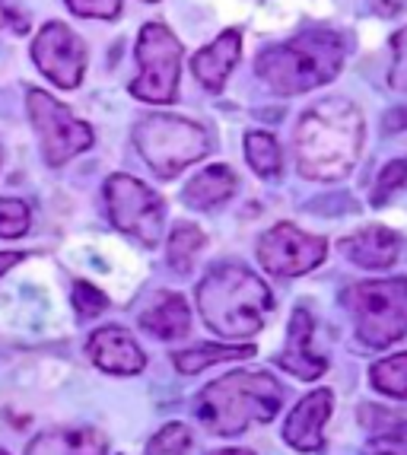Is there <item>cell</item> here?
I'll return each instance as SVG.
<instances>
[{
  "instance_id": "484cf974",
  "label": "cell",
  "mask_w": 407,
  "mask_h": 455,
  "mask_svg": "<svg viewBox=\"0 0 407 455\" xmlns=\"http://www.w3.org/2000/svg\"><path fill=\"white\" fill-rule=\"evenodd\" d=\"M407 185V156L404 160H395L379 172L376 179V188H372V204L382 207L388 197H395L401 188Z\"/></svg>"
},
{
  "instance_id": "7c38bea8",
  "label": "cell",
  "mask_w": 407,
  "mask_h": 455,
  "mask_svg": "<svg viewBox=\"0 0 407 455\" xmlns=\"http://www.w3.org/2000/svg\"><path fill=\"white\" fill-rule=\"evenodd\" d=\"M334 408V395L328 388H318V392H309L290 411L287 424H283V440L290 443L299 452H318L324 446V424L331 418Z\"/></svg>"
},
{
  "instance_id": "ac0fdd59",
  "label": "cell",
  "mask_w": 407,
  "mask_h": 455,
  "mask_svg": "<svg viewBox=\"0 0 407 455\" xmlns=\"http://www.w3.org/2000/svg\"><path fill=\"white\" fill-rule=\"evenodd\" d=\"M235 188H239L235 172L229 166H223V163H217V166H207L204 172H197L195 179L185 185L181 201L188 207H195V211H213L217 204L229 201V197L235 195Z\"/></svg>"
},
{
  "instance_id": "4fadbf2b",
  "label": "cell",
  "mask_w": 407,
  "mask_h": 455,
  "mask_svg": "<svg viewBox=\"0 0 407 455\" xmlns=\"http://www.w3.org/2000/svg\"><path fill=\"white\" fill-rule=\"evenodd\" d=\"M86 354H90V360L99 370L112 372V376H137L147 366L140 344L118 325L99 328L90 341H86Z\"/></svg>"
},
{
  "instance_id": "44dd1931",
  "label": "cell",
  "mask_w": 407,
  "mask_h": 455,
  "mask_svg": "<svg viewBox=\"0 0 407 455\" xmlns=\"http://www.w3.org/2000/svg\"><path fill=\"white\" fill-rule=\"evenodd\" d=\"M245 160L255 169L261 179H277L280 169H283V156H280V147L267 131H249L245 134Z\"/></svg>"
},
{
  "instance_id": "ffe728a7",
  "label": "cell",
  "mask_w": 407,
  "mask_h": 455,
  "mask_svg": "<svg viewBox=\"0 0 407 455\" xmlns=\"http://www.w3.org/2000/svg\"><path fill=\"white\" fill-rule=\"evenodd\" d=\"M255 357V347L251 344H239V347H227V344H207V347H191L175 354V370L185 372V376H195V372L207 370V366L227 363V360H245Z\"/></svg>"
},
{
  "instance_id": "e575fe53",
  "label": "cell",
  "mask_w": 407,
  "mask_h": 455,
  "mask_svg": "<svg viewBox=\"0 0 407 455\" xmlns=\"http://www.w3.org/2000/svg\"><path fill=\"white\" fill-rule=\"evenodd\" d=\"M0 163H4V147H0Z\"/></svg>"
},
{
  "instance_id": "d4e9b609",
  "label": "cell",
  "mask_w": 407,
  "mask_h": 455,
  "mask_svg": "<svg viewBox=\"0 0 407 455\" xmlns=\"http://www.w3.org/2000/svg\"><path fill=\"white\" fill-rule=\"evenodd\" d=\"M191 446V433L185 424H166L147 443V455H181Z\"/></svg>"
},
{
  "instance_id": "30bf717a",
  "label": "cell",
  "mask_w": 407,
  "mask_h": 455,
  "mask_svg": "<svg viewBox=\"0 0 407 455\" xmlns=\"http://www.w3.org/2000/svg\"><path fill=\"white\" fill-rule=\"evenodd\" d=\"M328 243L322 235L302 233L293 223H277L258 239V261L274 277H299L324 261Z\"/></svg>"
},
{
  "instance_id": "cb8c5ba5",
  "label": "cell",
  "mask_w": 407,
  "mask_h": 455,
  "mask_svg": "<svg viewBox=\"0 0 407 455\" xmlns=\"http://www.w3.org/2000/svg\"><path fill=\"white\" fill-rule=\"evenodd\" d=\"M32 227V211L20 197H0V239H20Z\"/></svg>"
},
{
  "instance_id": "6da1fadb",
  "label": "cell",
  "mask_w": 407,
  "mask_h": 455,
  "mask_svg": "<svg viewBox=\"0 0 407 455\" xmlns=\"http://www.w3.org/2000/svg\"><path fill=\"white\" fill-rule=\"evenodd\" d=\"M296 169L309 182H340L363 150V115L347 99H322L306 108L293 134Z\"/></svg>"
},
{
  "instance_id": "4dcf8cb0",
  "label": "cell",
  "mask_w": 407,
  "mask_h": 455,
  "mask_svg": "<svg viewBox=\"0 0 407 455\" xmlns=\"http://www.w3.org/2000/svg\"><path fill=\"white\" fill-rule=\"evenodd\" d=\"M404 128H407V106L385 115V131H404Z\"/></svg>"
},
{
  "instance_id": "2e32d148",
  "label": "cell",
  "mask_w": 407,
  "mask_h": 455,
  "mask_svg": "<svg viewBox=\"0 0 407 455\" xmlns=\"http://www.w3.org/2000/svg\"><path fill=\"white\" fill-rule=\"evenodd\" d=\"M338 245L354 265L370 267V271H385L398 261L401 235L388 227H366L360 233L347 235V239H340Z\"/></svg>"
},
{
  "instance_id": "8d00e7d4",
  "label": "cell",
  "mask_w": 407,
  "mask_h": 455,
  "mask_svg": "<svg viewBox=\"0 0 407 455\" xmlns=\"http://www.w3.org/2000/svg\"><path fill=\"white\" fill-rule=\"evenodd\" d=\"M0 455H7V452H0Z\"/></svg>"
},
{
  "instance_id": "83f0119b",
  "label": "cell",
  "mask_w": 407,
  "mask_h": 455,
  "mask_svg": "<svg viewBox=\"0 0 407 455\" xmlns=\"http://www.w3.org/2000/svg\"><path fill=\"white\" fill-rule=\"evenodd\" d=\"M74 309L80 319H96L108 309V299L102 290H96L90 281H76L74 283Z\"/></svg>"
},
{
  "instance_id": "9a60e30c",
  "label": "cell",
  "mask_w": 407,
  "mask_h": 455,
  "mask_svg": "<svg viewBox=\"0 0 407 455\" xmlns=\"http://www.w3.org/2000/svg\"><path fill=\"white\" fill-rule=\"evenodd\" d=\"M239 54H242L239 29L219 32L211 45L201 48V52L195 54V61H191V68H195V76L201 80L204 90H211V92L223 90L229 74H233V68L239 64Z\"/></svg>"
},
{
  "instance_id": "5b68a950",
  "label": "cell",
  "mask_w": 407,
  "mask_h": 455,
  "mask_svg": "<svg viewBox=\"0 0 407 455\" xmlns=\"http://www.w3.org/2000/svg\"><path fill=\"white\" fill-rule=\"evenodd\" d=\"M356 334L370 347H388L407 334V277L363 281L344 293Z\"/></svg>"
},
{
  "instance_id": "d6986e66",
  "label": "cell",
  "mask_w": 407,
  "mask_h": 455,
  "mask_svg": "<svg viewBox=\"0 0 407 455\" xmlns=\"http://www.w3.org/2000/svg\"><path fill=\"white\" fill-rule=\"evenodd\" d=\"M140 328L159 338V341H175L181 334H188L191 312L179 293H156L150 309L140 312Z\"/></svg>"
},
{
  "instance_id": "7402d4cb",
  "label": "cell",
  "mask_w": 407,
  "mask_h": 455,
  "mask_svg": "<svg viewBox=\"0 0 407 455\" xmlns=\"http://www.w3.org/2000/svg\"><path fill=\"white\" fill-rule=\"evenodd\" d=\"M204 233L195 227V223H175L172 235H169V265L179 274H188L191 265H195L197 251L204 249Z\"/></svg>"
},
{
  "instance_id": "836d02e7",
  "label": "cell",
  "mask_w": 407,
  "mask_h": 455,
  "mask_svg": "<svg viewBox=\"0 0 407 455\" xmlns=\"http://www.w3.org/2000/svg\"><path fill=\"white\" fill-rule=\"evenodd\" d=\"M213 455H255L249 449H223V452H213Z\"/></svg>"
},
{
  "instance_id": "ba28073f",
  "label": "cell",
  "mask_w": 407,
  "mask_h": 455,
  "mask_svg": "<svg viewBox=\"0 0 407 455\" xmlns=\"http://www.w3.org/2000/svg\"><path fill=\"white\" fill-rule=\"evenodd\" d=\"M106 207H108V220L115 223V229H121V233L137 239V243L147 245V249H153V245L163 239V220H166L163 197L153 188H147L134 175L118 172L108 179Z\"/></svg>"
},
{
  "instance_id": "8992f818",
  "label": "cell",
  "mask_w": 407,
  "mask_h": 455,
  "mask_svg": "<svg viewBox=\"0 0 407 455\" xmlns=\"http://www.w3.org/2000/svg\"><path fill=\"white\" fill-rule=\"evenodd\" d=\"M134 147L159 179H175L207 153V134L175 115H147L134 128Z\"/></svg>"
},
{
  "instance_id": "277c9868",
  "label": "cell",
  "mask_w": 407,
  "mask_h": 455,
  "mask_svg": "<svg viewBox=\"0 0 407 455\" xmlns=\"http://www.w3.org/2000/svg\"><path fill=\"white\" fill-rule=\"evenodd\" d=\"M283 404V388L267 372H229L197 395V420L213 436H239L251 424H267Z\"/></svg>"
},
{
  "instance_id": "3957f363",
  "label": "cell",
  "mask_w": 407,
  "mask_h": 455,
  "mask_svg": "<svg viewBox=\"0 0 407 455\" xmlns=\"http://www.w3.org/2000/svg\"><path fill=\"white\" fill-rule=\"evenodd\" d=\"M201 319L223 338L258 334L274 309V296L261 277L242 265H217L197 287Z\"/></svg>"
},
{
  "instance_id": "f546056e",
  "label": "cell",
  "mask_w": 407,
  "mask_h": 455,
  "mask_svg": "<svg viewBox=\"0 0 407 455\" xmlns=\"http://www.w3.org/2000/svg\"><path fill=\"white\" fill-rule=\"evenodd\" d=\"M68 7L86 20H115L121 13V0H68Z\"/></svg>"
},
{
  "instance_id": "f1b7e54d",
  "label": "cell",
  "mask_w": 407,
  "mask_h": 455,
  "mask_svg": "<svg viewBox=\"0 0 407 455\" xmlns=\"http://www.w3.org/2000/svg\"><path fill=\"white\" fill-rule=\"evenodd\" d=\"M392 54L395 61H392V74H388V84H392V90L407 92V26L395 32Z\"/></svg>"
},
{
  "instance_id": "52a82bcc",
  "label": "cell",
  "mask_w": 407,
  "mask_h": 455,
  "mask_svg": "<svg viewBox=\"0 0 407 455\" xmlns=\"http://www.w3.org/2000/svg\"><path fill=\"white\" fill-rule=\"evenodd\" d=\"M137 64H140V74L131 84V96L153 106L175 102L181 76V42L163 23H147L140 29Z\"/></svg>"
},
{
  "instance_id": "5bb4252c",
  "label": "cell",
  "mask_w": 407,
  "mask_h": 455,
  "mask_svg": "<svg viewBox=\"0 0 407 455\" xmlns=\"http://www.w3.org/2000/svg\"><path fill=\"white\" fill-rule=\"evenodd\" d=\"M312 322L309 309H293L290 315V331H287V347L277 354V366L280 370L293 372L296 379L302 382H312L318 379L324 370H328V360L318 357L315 350H312Z\"/></svg>"
},
{
  "instance_id": "d6a6232c",
  "label": "cell",
  "mask_w": 407,
  "mask_h": 455,
  "mask_svg": "<svg viewBox=\"0 0 407 455\" xmlns=\"http://www.w3.org/2000/svg\"><path fill=\"white\" fill-rule=\"evenodd\" d=\"M7 23H10V10H7V4L0 0V29H4Z\"/></svg>"
},
{
  "instance_id": "4316f807",
  "label": "cell",
  "mask_w": 407,
  "mask_h": 455,
  "mask_svg": "<svg viewBox=\"0 0 407 455\" xmlns=\"http://www.w3.org/2000/svg\"><path fill=\"white\" fill-rule=\"evenodd\" d=\"M366 455H407V420L404 424H395L388 430H379L366 449Z\"/></svg>"
},
{
  "instance_id": "9c48e42d",
  "label": "cell",
  "mask_w": 407,
  "mask_h": 455,
  "mask_svg": "<svg viewBox=\"0 0 407 455\" xmlns=\"http://www.w3.org/2000/svg\"><path fill=\"white\" fill-rule=\"evenodd\" d=\"M26 108H29L32 128H36L42 156L48 166H64L74 156L92 147V131L86 122H80L64 102L52 99L42 90L26 92Z\"/></svg>"
},
{
  "instance_id": "d590c367",
  "label": "cell",
  "mask_w": 407,
  "mask_h": 455,
  "mask_svg": "<svg viewBox=\"0 0 407 455\" xmlns=\"http://www.w3.org/2000/svg\"><path fill=\"white\" fill-rule=\"evenodd\" d=\"M147 4H156V0H147Z\"/></svg>"
},
{
  "instance_id": "8fae6325",
  "label": "cell",
  "mask_w": 407,
  "mask_h": 455,
  "mask_svg": "<svg viewBox=\"0 0 407 455\" xmlns=\"http://www.w3.org/2000/svg\"><path fill=\"white\" fill-rule=\"evenodd\" d=\"M32 61L60 90H76L86 74V45L70 26L48 23L32 42Z\"/></svg>"
},
{
  "instance_id": "1f68e13d",
  "label": "cell",
  "mask_w": 407,
  "mask_h": 455,
  "mask_svg": "<svg viewBox=\"0 0 407 455\" xmlns=\"http://www.w3.org/2000/svg\"><path fill=\"white\" fill-rule=\"evenodd\" d=\"M20 261H23V251H0V277L13 265H20Z\"/></svg>"
},
{
  "instance_id": "e0dca14e",
  "label": "cell",
  "mask_w": 407,
  "mask_h": 455,
  "mask_svg": "<svg viewBox=\"0 0 407 455\" xmlns=\"http://www.w3.org/2000/svg\"><path fill=\"white\" fill-rule=\"evenodd\" d=\"M108 443L90 427H60V430L38 433L26 446V455H106Z\"/></svg>"
},
{
  "instance_id": "7a4b0ae2",
  "label": "cell",
  "mask_w": 407,
  "mask_h": 455,
  "mask_svg": "<svg viewBox=\"0 0 407 455\" xmlns=\"http://www.w3.org/2000/svg\"><path fill=\"white\" fill-rule=\"evenodd\" d=\"M344 68V38L328 29H309L264 48L255 61V74L280 96H299L331 84Z\"/></svg>"
},
{
  "instance_id": "603a6c76",
  "label": "cell",
  "mask_w": 407,
  "mask_h": 455,
  "mask_svg": "<svg viewBox=\"0 0 407 455\" xmlns=\"http://www.w3.org/2000/svg\"><path fill=\"white\" fill-rule=\"evenodd\" d=\"M370 382L388 398H407V354H395L372 363Z\"/></svg>"
}]
</instances>
